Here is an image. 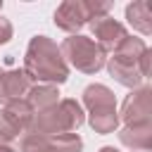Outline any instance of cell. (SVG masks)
<instances>
[{
    "mask_svg": "<svg viewBox=\"0 0 152 152\" xmlns=\"http://www.w3.org/2000/svg\"><path fill=\"white\" fill-rule=\"evenodd\" d=\"M88 26H90V31H93V36H95V43L107 52H114L116 48H119V43L128 36V31H126V26L121 24V21H116V19H112L109 14L107 17H100V19H93V21H88Z\"/></svg>",
    "mask_w": 152,
    "mask_h": 152,
    "instance_id": "8992f818",
    "label": "cell"
},
{
    "mask_svg": "<svg viewBox=\"0 0 152 152\" xmlns=\"http://www.w3.org/2000/svg\"><path fill=\"white\" fill-rule=\"evenodd\" d=\"M19 133H21V126L5 112V107L0 109V140H5V142H14V138H19Z\"/></svg>",
    "mask_w": 152,
    "mask_h": 152,
    "instance_id": "e0dca14e",
    "label": "cell"
},
{
    "mask_svg": "<svg viewBox=\"0 0 152 152\" xmlns=\"http://www.w3.org/2000/svg\"><path fill=\"white\" fill-rule=\"evenodd\" d=\"M100 152H119V150L112 147V145H104V147H100Z\"/></svg>",
    "mask_w": 152,
    "mask_h": 152,
    "instance_id": "7402d4cb",
    "label": "cell"
},
{
    "mask_svg": "<svg viewBox=\"0 0 152 152\" xmlns=\"http://www.w3.org/2000/svg\"><path fill=\"white\" fill-rule=\"evenodd\" d=\"M0 10H2V0H0Z\"/></svg>",
    "mask_w": 152,
    "mask_h": 152,
    "instance_id": "603a6c76",
    "label": "cell"
},
{
    "mask_svg": "<svg viewBox=\"0 0 152 152\" xmlns=\"http://www.w3.org/2000/svg\"><path fill=\"white\" fill-rule=\"evenodd\" d=\"M86 24H88V14L83 7V0H64L55 10V26L71 36H76Z\"/></svg>",
    "mask_w": 152,
    "mask_h": 152,
    "instance_id": "ba28073f",
    "label": "cell"
},
{
    "mask_svg": "<svg viewBox=\"0 0 152 152\" xmlns=\"http://www.w3.org/2000/svg\"><path fill=\"white\" fill-rule=\"evenodd\" d=\"M12 33H14L12 21H10V19H5V17L0 14V45H5V43L12 38Z\"/></svg>",
    "mask_w": 152,
    "mask_h": 152,
    "instance_id": "d6986e66",
    "label": "cell"
},
{
    "mask_svg": "<svg viewBox=\"0 0 152 152\" xmlns=\"http://www.w3.org/2000/svg\"><path fill=\"white\" fill-rule=\"evenodd\" d=\"M59 52L66 62V66L71 64L74 69L83 71V74H97L104 64H107V52L88 36H69L62 40Z\"/></svg>",
    "mask_w": 152,
    "mask_h": 152,
    "instance_id": "277c9868",
    "label": "cell"
},
{
    "mask_svg": "<svg viewBox=\"0 0 152 152\" xmlns=\"http://www.w3.org/2000/svg\"><path fill=\"white\" fill-rule=\"evenodd\" d=\"M119 121H124L126 126L152 124V88L150 86H138L126 95Z\"/></svg>",
    "mask_w": 152,
    "mask_h": 152,
    "instance_id": "5b68a950",
    "label": "cell"
},
{
    "mask_svg": "<svg viewBox=\"0 0 152 152\" xmlns=\"http://www.w3.org/2000/svg\"><path fill=\"white\" fill-rule=\"evenodd\" d=\"M50 142L55 145L57 152H81L83 150V140L78 133H62V135L50 138Z\"/></svg>",
    "mask_w": 152,
    "mask_h": 152,
    "instance_id": "2e32d148",
    "label": "cell"
},
{
    "mask_svg": "<svg viewBox=\"0 0 152 152\" xmlns=\"http://www.w3.org/2000/svg\"><path fill=\"white\" fill-rule=\"evenodd\" d=\"M126 19L142 36L152 33V7H150L147 0H135V2L126 5Z\"/></svg>",
    "mask_w": 152,
    "mask_h": 152,
    "instance_id": "8fae6325",
    "label": "cell"
},
{
    "mask_svg": "<svg viewBox=\"0 0 152 152\" xmlns=\"http://www.w3.org/2000/svg\"><path fill=\"white\" fill-rule=\"evenodd\" d=\"M83 7H86V14H88V21L93 19H100V17H107L109 10H112V2H97V0H83Z\"/></svg>",
    "mask_w": 152,
    "mask_h": 152,
    "instance_id": "ac0fdd59",
    "label": "cell"
},
{
    "mask_svg": "<svg viewBox=\"0 0 152 152\" xmlns=\"http://www.w3.org/2000/svg\"><path fill=\"white\" fill-rule=\"evenodd\" d=\"M33 88V78L24 69H2L0 71V102H14V100H26L28 90Z\"/></svg>",
    "mask_w": 152,
    "mask_h": 152,
    "instance_id": "52a82bcc",
    "label": "cell"
},
{
    "mask_svg": "<svg viewBox=\"0 0 152 152\" xmlns=\"http://www.w3.org/2000/svg\"><path fill=\"white\" fill-rule=\"evenodd\" d=\"M83 121H86L83 107L76 100L64 97L55 107H48L43 112H33V119H31L26 133L55 138V135H62V133H74Z\"/></svg>",
    "mask_w": 152,
    "mask_h": 152,
    "instance_id": "7a4b0ae2",
    "label": "cell"
},
{
    "mask_svg": "<svg viewBox=\"0 0 152 152\" xmlns=\"http://www.w3.org/2000/svg\"><path fill=\"white\" fill-rule=\"evenodd\" d=\"M24 71L40 83L59 86L69 78V66L57 48V43L48 36H33L28 40L26 55H24Z\"/></svg>",
    "mask_w": 152,
    "mask_h": 152,
    "instance_id": "6da1fadb",
    "label": "cell"
},
{
    "mask_svg": "<svg viewBox=\"0 0 152 152\" xmlns=\"http://www.w3.org/2000/svg\"><path fill=\"white\" fill-rule=\"evenodd\" d=\"M83 104L88 112H102V109H114L116 107V97L114 93L102 86V83H90L83 90Z\"/></svg>",
    "mask_w": 152,
    "mask_h": 152,
    "instance_id": "30bf717a",
    "label": "cell"
},
{
    "mask_svg": "<svg viewBox=\"0 0 152 152\" xmlns=\"http://www.w3.org/2000/svg\"><path fill=\"white\" fill-rule=\"evenodd\" d=\"M119 140L131 150V152H145L152 147V124H135V126H124L119 131Z\"/></svg>",
    "mask_w": 152,
    "mask_h": 152,
    "instance_id": "9c48e42d",
    "label": "cell"
},
{
    "mask_svg": "<svg viewBox=\"0 0 152 152\" xmlns=\"http://www.w3.org/2000/svg\"><path fill=\"white\" fill-rule=\"evenodd\" d=\"M5 112L21 126V131H26L28 128V124H31V119H33V107L26 102V100H14V102H7L5 104Z\"/></svg>",
    "mask_w": 152,
    "mask_h": 152,
    "instance_id": "5bb4252c",
    "label": "cell"
},
{
    "mask_svg": "<svg viewBox=\"0 0 152 152\" xmlns=\"http://www.w3.org/2000/svg\"><path fill=\"white\" fill-rule=\"evenodd\" d=\"M150 59H152V50L147 48V50L140 55V74H142V78L150 76Z\"/></svg>",
    "mask_w": 152,
    "mask_h": 152,
    "instance_id": "ffe728a7",
    "label": "cell"
},
{
    "mask_svg": "<svg viewBox=\"0 0 152 152\" xmlns=\"http://www.w3.org/2000/svg\"><path fill=\"white\" fill-rule=\"evenodd\" d=\"M26 102L33 107V112H43L59 102V90L57 86H50V83H33V88L26 95Z\"/></svg>",
    "mask_w": 152,
    "mask_h": 152,
    "instance_id": "7c38bea8",
    "label": "cell"
},
{
    "mask_svg": "<svg viewBox=\"0 0 152 152\" xmlns=\"http://www.w3.org/2000/svg\"><path fill=\"white\" fill-rule=\"evenodd\" d=\"M0 152H19V150H17L14 142H5V140H0Z\"/></svg>",
    "mask_w": 152,
    "mask_h": 152,
    "instance_id": "44dd1931",
    "label": "cell"
},
{
    "mask_svg": "<svg viewBox=\"0 0 152 152\" xmlns=\"http://www.w3.org/2000/svg\"><path fill=\"white\" fill-rule=\"evenodd\" d=\"M17 150H19V152H57L55 145L50 142V138L33 135V133H24Z\"/></svg>",
    "mask_w": 152,
    "mask_h": 152,
    "instance_id": "9a60e30c",
    "label": "cell"
},
{
    "mask_svg": "<svg viewBox=\"0 0 152 152\" xmlns=\"http://www.w3.org/2000/svg\"><path fill=\"white\" fill-rule=\"evenodd\" d=\"M0 71H2V69H0Z\"/></svg>",
    "mask_w": 152,
    "mask_h": 152,
    "instance_id": "cb8c5ba5",
    "label": "cell"
},
{
    "mask_svg": "<svg viewBox=\"0 0 152 152\" xmlns=\"http://www.w3.org/2000/svg\"><path fill=\"white\" fill-rule=\"evenodd\" d=\"M145 50H147V45H145L142 38L126 36L119 43V48L114 50V55L109 57V62H107V69H109L112 78L119 81L126 88H138L140 81H142V74H140V55Z\"/></svg>",
    "mask_w": 152,
    "mask_h": 152,
    "instance_id": "3957f363",
    "label": "cell"
},
{
    "mask_svg": "<svg viewBox=\"0 0 152 152\" xmlns=\"http://www.w3.org/2000/svg\"><path fill=\"white\" fill-rule=\"evenodd\" d=\"M88 124L100 135L114 133L119 128V112H116V107L114 109H102V112H88Z\"/></svg>",
    "mask_w": 152,
    "mask_h": 152,
    "instance_id": "4fadbf2b",
    "label": "cell"
}]
</instances>
